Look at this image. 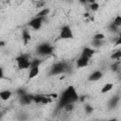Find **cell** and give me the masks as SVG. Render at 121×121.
<instances>
[{
    "mask_svg": "<svg viewBox=\"0 0 121 121\" xmlns=\"http://www.w3.org/2000/svg\"><path fill=\"white\" fill-rule=\"evenodd\" d=\"M95 49H94V48L86 46V47H84V48H83V50H82V52H81V55H80V56H83V57L88 58V59H90V60H91V59L93 58V56L95 55Z\"/></svg>",
    "mask_w": 121,
    "mask_h": 121,
    "instance_id": "obj_9",
    "label": "cell"
},
{
    "mask_svg": "<svg viewBox=\"0 0 121 121\" xmlns=\"http://www.w3.org/2000/svg\"><path fill=\"white\" fill-rule=\"evenodd\" d=\"M22 38H23V42H24L25 43H27L31 40V35H30V33H29L26 29H25V30L23 31Z\"/></svg>",
    "mask_w": 121,
    "mask_h": 121,
    "instance_id": "obj_13",
    "label": "cell"
},
{
    "mask_svg": "<svg viewBox=\"0 0 121 121\" xmlns=\"http://www.w3.org/2000/svg\"><path fill=\"white\" fill-rule=\"evenodd\" d=\"M114 45L115 46H118V45H121V32L119 33L118 37L116 38V41L114 42Z\"/></svg>",
    "mask_w": 121,
    "mask_h": 121,
    "instance_id": "obj_20",
    "label": "cell"
},
{
    "mask_svg": "<svg viewBox=\"0 0 121 121\" xmlns=\"http://www.w3.org/2000/svg\"><path fill=\"white\" fill-rule=\"evenodd\" d=\"M112 24L116 26V27H121V15H116L113 19V22Z\"/></svg>",
    "mask_w": 121,
    "mask_h": 121,
    "instance_id": "obj_16",
    "label": "cell"
},
{
    "mask_svg": "<svg viewBox=\"0 0 121 121\" xmlns=\"http://www.w3.org/2000/svg\"><path fill=\"white\" fill-rule=\"evenodd\" d=\"M104 39H105V35L103 33H96L93 37V40H97V41H103Z\"/></svg>",
    "mask_w": 121,
    "mask_h": 121,
    "instance_id": "obj_18",
    "label": "cell"
},
{
    "mask_svg": "<svg viewBox=\"0 0 121 121\" xmlns=\"http://www.w3.org/2000/svg\"><path fill=\"white\" fill-rule=\"evenodd\" d=\"M51 121H59L58 119H54V120H51Z\"/></svg>",
    "mask_w": 121,
    "mask_h": 121,
    "instance_id": "obj_22",
    "label": "cell"
},
{
    "mask_svg": "<svg viewBox=\"0 0 121 121\" xmlns=\"http://www.w3.org/2000/svg\"><path fill=\"white\" fill-rule=\"evenodd\" d=\"M113 88V83H111V82H108L106 84H104V86L101 88L100 90V93L101 94H106V93H109L110 91H112Z\"/></svg>",
    "mask_w": 121,
    "mask_h": 121,
    "instance_id": "obj_12",
    "label": "cell"
},
{
    "mask_svg": "<svg viewBox=\"0 0 121 121\" xmlns=\"http://www.w3.org/2000/svg\"><path fill=\"white\" fill-rule=\"evenodd\" d=\"M119 64H121V59H120V60H119Z\"/></svg>",
    "mask_w": 121,
    "mask_h": 121,
    "instance_id": "obj_23",
    "label": "cell"
},
{
    "mask_svg": "<svg viewBox=\"0 0 121 121\" xmlns=\"http://www.w3.org/2000/svg\"><path fill=\"white\" fill-rule=\"evenodd\" d=\"M89 8H90V10H91V11L95 12V11L98 10V9H99V5H98L96 2H92V3L89 5Z\"/></svg>",
    "mask_w": 121,
    "mask_h": 121,
    "instance_id": "obj_17",
    "label": "cell"
},
{
    "mask_svg": "<svg viewBox=\"0 0 121 121\" xmlns=\"http://www.w3.org/2000/svg\"><path fill=\"white\" fill-rule=\"evenodd\" d=\"M11 95H12V93L9 90H4L0 92V98L3 101H8L11 97Z\"/></svg>",
    "mask_w": 121,
    "mask_h": 121,
    "instance_id": "obj_11",
    "label": "cell"
},
{
    "mask_svg": "<svg viewBox=\"0 0 121 121\" xmlns=\"http://www.w3.org/2000/svg\"><path fill=\"white\" fill-rule=\"evenodd\" d=\"M59 38L60 40H71V39H74V33H73L72 28L69 26H63L60 30Z\"/></svg>",
    "mask_w": 121,
    "mask_h": 121,
    "instance_id": "obj_3",
    "label": "cell"
},
{
    "mask_svg": "<svg viewBox=\"0 0 121 121\" xmlns=\"http://www.w3.org/2000/svg\"><path fill=\"white\" fill-rule=\"evenodd\" d=\"M43 20H44V18L36 16V17L32 18V19L27 23V26H28L30 28L34 29V30H40L41 27H42V26H43Z\"/></svg>",
    "mask_w": 121,
    "mask_h": 121,
    "instance_id": "obj_5",
    "label": "cell"
},
{
    "mask_svg": "<svg viewBox=\"0 0 121 121\" xmlns=\"http://www.w3.org/2000/svg\"><path fill=\"white\" fill-rule=\"evenodd\" d=\"M90 64V59L85 58L83 56H79L76 60V66L78 68H85L89 66Z\"/></svg>",
    "mask_w": 121,
    "mask_h": 121,
    "instance_id": "obj_7",
    "label": "cell"
},
{
    "mask_svg": "<svg viewBox=\"0 0 121 121\" xmlns=\"http://www.w3.org/2000/svg\"><path fill=\"white\" fill-rule=\"evenodd\" d=\"M102 78H103V73H102V71H100V70H95V71H94L93 73L90 74V76L88 77V80L95 82V81L100 80Z\"/></svg>",
    "mask_w": 121,
    "mask_h": 121,
    "instance_id": "obj_8",
    "label": "cell"
},
{
    "mask_svg": "<svg viewBox=\"0 0 121 121\" xmlns=\"http://www.w3.org/2000/svg\"><path fill=\"white\" fill-rule=\"evenodd\" d=\"M103 43V41H97V40H93V44L94 46L97 47V46H100L101 44Z\"/></svg>",
    "mask_w": 121,
    "mask_h": 121,
    "instance_id": "obj_21",
    "label": "cell"
},
{
    "mask_svg": "<svg viewBox=\"0 0 121 121\" xmlns=\"http://www.w3.org/2000/svg\"><path fill=\"white\" fill-rule=\"evenodd\" d=\"M111 59L119 62V60H120V59H121V50H117V51H115L114 53H112V56H111Z\"/></svg>",
    "mask_w": 121,
    "mask_h": 121,
    "instance_id": "obj_15",
    "label": "cell"
},
{
    "mask_svg": "<svg viewBox=\"0 0 121 121\" xmlns=\"http://www.w3.org/2000/svg\"><path fill=\"white\" fill-rule=\"evenodd\" d=\"M66 63L64 62H57L55 64L52 65V67L50 68V75H60L61 73H63L66 70Z\"/></svg>",
    "mask_w": 121,
    "mask_h": 121,
    "instance_id": "obj_6",
    "label": "cell"
},
{
    "mask_svg": "<svg viewBox=\"0 0 121 121\" xmlns=\"http://www.w3.org/2000/svg\"><path fill=\"white\" fill-rule=\"evenodd\" d=\"M53 53V46L49 43H42L37 47V54L41 56H48Z\"/></svg>",
    "mask_w": 121,
    "mask_h": 121,
    "instance_id": "obj_4",
    "label": "cell"
},
{
    "mask_svg": "<svg viewBox=\"0 0 121 121\" xmlns=\"http://www.w3.org/2000/svg\"><path fill=\"white\" fill-rule=\"evenodd\" d=\"M50 12V9L48 8H43L38 13H37V16L38 17H43V18H45V16H47Z\"/></svg>",
    "mask_w": 121,
    "mask_h": 121,
    "instance_id": "obj_14",
    "label": "cell"
},
{
    "mask_svg": "<svg viewBox=\"0 0 121 121\" xmlns=\"http://www.w3.org/2000/svg\"><path fill=\"white\" fill-rule=\"evenodd\" d=\"M15 62L19 70H26L31 67V60L26 55H19L15 58Z\"/></svg>",
    "mask_w": 121,
    "mask_h": 121,
    "instance_id": "obj_2",
    "label": "cell"
},
{
    "mask_svg": "<svg viewBox=\"0 0 121 121\" xmlns=\"http://www.w3.org/2000/svg\"><path fill=\"white\" fill-rule=\"evenodd\" d=\"M78 99V94L77 90L75 89L73 85H70L61 93L60 99H59L58 106L60 109H63L66 105L75 103Z\"/></svg>",
    "mask_w": 121,
    "mask_h": 121,
    "instance_id": "obj_1",
    "label": "cell"
},
{
    "mask_svg": "<svg viewBox=\"0 0 121 121\" xmlns=\"http://www.w3.org/2000/svg\"><path fill=\"white\" fill-rule=\"evenodd\" d=\"M74 103H72V104H68V105H66L62 110H64L65 112H72L73 110H74Z\"/></svg>",
    "mask_w": 121,
    "mask_h": 121,
    "instance_id": "obj_19",
    "label": "cell"
},
{
    "mask_svg": "<svg viewBox=\"0 0 121 121\" xmlns=\"http://www.w3.org/2000/svg\"><path fill=\"white\" fill-rule=\"evenodd\" d=\"M40 74V66H31L28 72V79L36 78Z\"/></svg>",
    "mask_w": 121,
    "mask_h": 121,
    "instance_id": "obj_10",
    "label": "cell"
}]
</instances>
